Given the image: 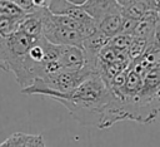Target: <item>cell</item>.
I'll use <instances>...</instances> for the list:
<instances>
[{
	"instance_id": "6da1fadb",
	"label": "cell",
	"mask_w": 160,
	"mask_h": 147,
	"mask_svg": "<svg viewBox=\"0 0 160 147\" xmlns=\"http://www.w3.org/2000/svg\"><path fill=\"white\" fill-rule=\"evenodd\" d=\"M42 95L61 103L80 124L105 129L116 122L128 119L122 101L98 72L69 93L46 92Z\"/></svg>"
},
{
	"instance_id": "7a4b0ae2",
	"label": "cell",
	"mask_w": 160,
	"mask_h": 147,
	"mask_svg": "<svg viewBox=\"0 0 160 147\" xmlns=\"http://www.w3.org/2000/svg\"><path fill=\"white\" fill-rule=\"evenodd\" d=\"M92 73H95V70L88 65L80 70H61L35 80L31 85L22 88L21 93L40 95H42L46 92L69 93L72 89H75L79 84H81Z\"/></svg>"
},
{
	"instance_id": "3957f363",
	"label": "cell",
	"mask_w": 160,
	"mask_h": 147,
	"mask_svg": "<svg viewBox=\"0 0 160 147\" xmlns=\"http://www.w3.org/2000/svg\"><path fill=\"white\" fill-rule=\"evenodd\" d=\"M39 39L40 38L30 36L21 30H16L6 36L0 35V68L9 72Z\"/></svg>"
},
{
	"instance_id": "277c9868",
	"label": "cell",
	"mask_w": 160,
	"mask_h": 147,
	"mask_svg": "<svg viewBox=\"0 0 160 147\" xmlns=\"http://www.w3.org/2000/svg\"><path fill=\"white\" fill-rule=\"evenodd\" d=\"M42 35L51 43L59 45H78L82 48L84 35L76 30L69 29L58 24L52 19V14L49 9H46L44 14V31Z\"/></svg>"
},
{
	"instance_id": "5b68a950",
	"label": "cell",
	"mask_w": 160,
	"mask_h": 147,
	"mask_svg": "<svg viewBox=\"0 0 160 147\" xmlns=\"http://www.w3.org/2000/svg\"><path fill=\"white\" fill-rule=\"evenodd\" d=\"M59 63L62 70H80L86 67V54L81 46L61 45Z\"/></svg>"
},
{
	"instance_id": "8992f818",
	"label": "cell",
	"mask_w": 160,
	"mask_h": 147,
	"mask_svg": "<svg viewBox=\"0 0 160 147\" xmlns=\"http://www.w3.org/2000/svg\"><path fill=\"white\" fill-rule=\"evenodd\" d=\"M81 6L96 23L110 14L122 13V9L116 0H86Z\"/></svg>"
},
{
	"instance_id": "52a82bcc",
	"label": "cell",
	"mask_w": 160,
	"mask_h": 147,
	"mask_svg": "<svg viewBox=\"0 0 160 147\" xmlns=\"http://www.w3.org/2000/svg\"><path fill=\"white\" fill-rule=\"evenodd\" d=\"M122 23H124L122 13H115V14H110V15L105 16L102 20H100L98 23V28L108 38H112L121 33Z\"/></svg>"
},
{
	"instance_id": "ba28073f",
	"label": "cell",
	"mask_w": 160,
	"mask_h": 147,
	"mask_svg": "<svg viewBox=\"0 0 160 147\" xmlns=\"http://www.w3.org/2000/svg\"><path fill=\"white\" fill-rule=\"evenodd\" d=\"M21 19L19 18H12V16H8V15H2L0 16V35H10L12 33H15L19 29Z\"/></svg>"
},
{
	"instance_id": "9c48e42d",
	"label": "cell",
	"mask_w": 160,
	"mask_h": 147,
	"mask_svg": "<svg viewBox=\"0 0 160 147\" xmlns=\"http://www.w3.org/2000/svg\"><path fill=\"white\" fill-rule=\"evenodd\" d=\"M25 13H31L38 8L34 5V0H14Z\"/></svg>"
},
{
	"instance_id": "30bf717a",
	"label": "cell",
	"mask_w": 160,
	"mask_h": 147,
	"mask_svg": "<svg viewBox=\"0 0 160 147\" xmlns=\"http://www.w3.org/2000/svg\"><path fill=\"white\" fill-rule=\"evenodd\" d=\"M150 44H152V45H155L156 48L160 49V20L156 24V28H155V31H154V35H152V40H151Z\"/></svg>"
},
{
	"instance_id": "8fae6325",
	"label": "cell",
	"mask_w": 160,
	"mask_h": 147,
	"mask_svg": "<svg viewBox=\"0 0 160 147\" xmlns=\"http://www.w3.org/2000/svg\"><path fill=\"white\" fill-rule=\"evenodd\" d=\"M71 3H74V4H78V5H82L86 0H70Z\"/></svg>"
},
{
	"instance_id": "7c38bea8",
	"label": "cell",
	"mask_w": 160,
	"mask_h": 147,
	"mask_svg": "<svg viewBox=\"0 0 160 147\" xmlns=\"http://www.w3.org/2000/svg\"><path fill=\"white\" fill-rule=\"evenodd\" d=\"M12 1H14V0H12Z\"/></svg>"
}]
</instances>
